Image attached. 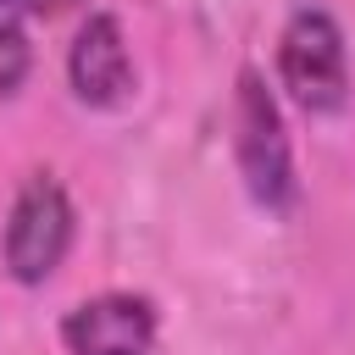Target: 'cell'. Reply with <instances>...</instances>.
I'll use <instances>...</instances> for the list:
<instances>
[{
	"label": "cell",
	"instance_id": "2",
	"mask_svg": "<svg viewBox=\"0 0 355 355\" xmlns=\"http://www.w3.org/2000/svg\"><path fill=\"white\" fill-rule=\"evenodd\" d=\"M277 78L294 94L300 111L327 116L349 100V61H344V33L327 11L305 6L288 17L283 39H277Z\"/></svg>",
	"mask_w": 355,
	"mask_h": 355
},
{
	"label": "cell",
	"instance_id": "7",
	"mask_svg": "<svg viewBox=\"0 0 355 355\" xmlns=\"http://www.w3.org/2000/svg\"><path fill=\"white\" fill-rule=\"evenodd\" d=\"M78 0H28V11L33 17H61V11H72Z\"/></svg>",
	"mask_w": 355,
	"mask_h": 355
},
{
	"label": "cell",
	"instance_id": "4",
	"mask_svg": "<svg viewBox=\"0 0 355 355\" xmlns=\"http://www.w3.org/2000/svg\"><path fill=\"white\" fill-rule=\"evenodd\" d=\"M61 338L72 355H150L155 349V305L144 294H94L67 311Z\"/></svg>",
	"mask_w": 355,
	"mask_h": 355
},
{
	"label": "cell",
	"instance_id": "5",
	"mask_svg": "<svg viewBox=\"0 0 355 355\" xmlns=\"http://www.w3.org/2000/svg\"><path fill=\"white\" fill-rule=\"evenodd\" d=\"M67 78L83 105H122L133 94V55L122 39V22L111 11H89L72 50H67Z\"/></svg>",
	"mask_w": 355,
	"mask_h": 355
},
{
	"label": "cell",
	"instance_id": "3",
	"mask_svg": "<svg viewBox=\"0 0 355 355\" xmlns=\"http://www.w3.org/2000/svg\"><path fill=\"white\" fill-rule=\"evenodd\" d=\"M67 250H72V200L50 172H33L6 216V272L33 288L67 261Z\"/></svg>",
	"mask_w": 355,
	"mask_h": 355
},
{
	"label": "cell",
	"instance_id": "1",
	"mask_svg": "<svg viewBox=\"0 0 355 355\" xmlns=\"http://www.w3.org/2000/svg\"><path fill=\"white\" fill-rule=\"evenodd\" d=\"M233 155H239V172L255 205L266 211L294 205V150L283 133V111L255 67L239 72V94H233Z\"/></svg>",
	"mask_w": 355,
	"mask_h": 355
},
{
	"label": "cell",
	"instance_id": "6",
	"mask_svg": "<svg viewBox=\"0 0 355 355\" xmlns=\"http://www.w3.org/2000/svg\"><path fill=\"white\" fill-rule=\"evenodd\" d=\"M33 67L28 50V6L22 0H0V94H17L22 78Z\"/></svg>",
	"mask_w": 355,
	"mask_h": 355
}]
</instances>
